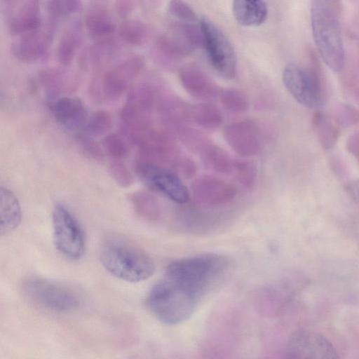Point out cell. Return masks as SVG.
Wrapping results in <instances>:
<instances>
[{
	"instance_id": "1",
	"label": "cell",
	"mask_w": 359,
	"mask_h": 359,
	"mask_svg": "<svg viewBox=\"0 0 359 359\" xmlns=\"http://www.w3.org/2000/svg\"><path fill=\"white\" fill-rule=\"evenodd\" d=\"M231 269L229 259L205 253L170 262L149 293L150 311L164 324L189 319L203 298L223 280Z\"/></svg>"
},
{
	"instance_id": "2",
	"label": "cell",
	"mask_w": 359,
	"mask_h": 359,
	"mask_svg": "<svg viewBox=\"0 0 359 359\" xmlns=\"http://www.w3.org/2000/svg\"><path fill=\"white\" fill-rule=\"evenodd\" d=\"M311 22L313 41L322 60L333 72H339L345 64V50L334 1L312 0Z\"/></svg>"
},
{
	"instance_id": "3",
	"label": "cell",
	"mask_w": 359,
	"mask_h": 359,
	"mask_svg": "<svg viewBox=\"0 0 359 359\" xmlns=\"http://www.w3.org/2000/svg\"><path fill=\"white\" fill-rule=\"evenodd\" d=\"M99 257L107 271L130 283L147 280L155 271L154 262L147 253L121 238L104 241L100 248Z\"/></svg>"
},
{
	"instance_id": "4",
	"label": "cell",
	"mask_w": 359,
	"mask_h": 359,
	"mask_svg": "<svg viewBox=\"0 0 359 359\" xmlns=\"http://www.w3.org/2000/svg\"><path fill=\"white\" fill-rule=\"evenodd\" d=\"M202 43L201 27L192 22H177L156 40L151 57L158 65L173 68L176 61L191 54Z\"/></svg>"
},
{
	"instance_id": "5",
	"label": "cell",
	"mask_w": 359,
	"mask_h": 359,
	"mask_svg": "<svg viewBox=\"0 0 359 359\" xmlns=\"http://www.w3.org/2000/svg\"><path fill=\"white\" fill-rule=\"evenodd\" d=\"M144 60L139 55L127 57L92 81L90 85L91 97L97 102H113L118 100L142 72Z\"/></svg>"
},
{
	"instance_id": "6",
	"label": "cell",
	"mask_w": 359,
	"mask_h": 359,
	"mask_svg": "<svg viewBox=\"0 0 359 359\" xmlns=\"http://www.w3.org/2000/svg\"><path fill=\"white\" fill-rule=\"evenodd\" d=\"M135 172L145 185L170 200L180 204L189 201L187 187L178 174L166 165L142 156L135 162Z\"/></svg>"
},
{
	"instance_id": "7",
	"label": "cell",
	"mask_w": 359,
	"mask_h": 359,
	"mask_svg": "<svg viewBox=\"0 0 359 359\" xmlns=\"http://www.w3.org/2000/svg\"><path fill=\"white\" fill-rule=\"evenodd\" d=\"M22 288L31 302L53 311H72L80 304V297L74 289L46 278H28L23 281Z\"/></svg>"
},
{
	"instance_id": "8",
	"label": "cell",
	"mask_w": 359,
	"mask_h": 359,
	"mask_svg": "<svg viewBox=\"0 0 359 359\" xmlns=\"http://www.w3.org/2000/svg\"><path fill=\"white\" fill-rule=\"evenodd\" d=\"M283 81L288 92L301 104L316 109L324 106L325 93L316 71L290 65L283 70Z\"/></svg>"
},
{
	"instance_id": "9",
	"label": "cell",
	"mask_w": 359,
	"mask_h": 359,
	"mask_svg": "<svg viewBox=\"0 0 359 359\" xmlns=\"http://www.w3.org/2000/svg\"><path fill=\"white\" fill-rule=\"evenodd\" d=\"M200 27L202 45L212 67L224 78H234L236 74V57L229 39L205 17L201 18Z\"/></svg>"
},
{
	"instance_id": "10",
	"label": "cell",
	"mask_w": 359,
	"mask_h": 359,
	"mask_svg": "<svg viewBox=\"0 0 359 359\" xmlns=\"http://www.w3.org/2000/svg\"><path fill=\"white\" fill-rule=\"evenodd\" d=\"M52 223L57 250L66 257L79 259L84 252L85 239L75 217L65 206L57 205L52 213Z\"/></svg>"
},
{
	"instance_id": "11",
	"label": "cell",
	"mask_w": 359,
	"mask_h": 359,
	"mask_svg": "<svg viewBox=\"0 0 359 359\" xmlns=\"http://www.w3.org/2000/svg\"><path fill=\"white\" fill-rule=\"evenodd\" d=\"M287 355L298 359H337L339 356L333 344L323 335L310 330H299L290 336Z\"/></svg>"
},
{
	"instance_id": "12",
	"label": "cell",
	"mask_w": 359,
	"mask_h": 359,
	"mask_svg": "<svg viewBox=\"0 0 359 359\" xmlns=\"http://www.w3.org/2000/svg\"><path fill=\"white\" fill-rule=\"evenodd\" d=\"M6 29L13 36L39 29L41 23L39 0H1Z\"/></svg>"
},
{
	"instance_id": "13",
	"label": "cell",
	"mask_w": 359,
	"mask_h": 359,
	"mask_svg": "<svg viewBox=\"0 0 359 359\" xmlns=\"http://www.w3.org/2000/svg\"><path fill=\"white\" fill-rule=\"evenodd\" d=\"M53 27L36 30L18 36L11 46L13 56L24 63H36L48 57L53 38Z\"/></svg>"
},
{
	"instance_id": "14",
	"label": "cell",
	"mask_w": 359,
	"mask_h": 359,
	"mask_svg": "<svg viewBox=\"0 0 359 359\" xmlns=\"http://www.w3.org/2000/svg\"><path fill=\"white\" fill-rule=\"evenodd\" d=\"M223 136L229 146L241 156H254L261 150V131L254 121L244 119L232 123L224 128Z\"/></svg>"
},
{
	"instance_id": "15",
	"label": "cell",
	"mask_w": 359,
	"mask_h": 359,
	"mask_svg": "<svg viewBox=\"0 0 359 359\" xmlns=\"http://www.w3.org/2000/svg\"><path fill=\"white\" fill-rule=\"evenodd\" d=\"M191 190L197 203L210 206L226 203L236 195L233 184L212 175L197 177L192 182Z\"/></svg>"
},
{
	"instance_id": "16",
	"label": "cell",
	"mask_w": 359,
	"mask_h": 359,
	"mask_svg": "<svg viewBox=\"0 0 359 359\" xmlns=\"http://www.w3.org/2000/svg\"><path fill=\"white\" fill-rule=\"evenodd\" d=\"M50 109L55 120L69 131L83 130L89 116L83 102L76 97L64 96L54 99Z\"/></svg>"
},
{
	"instance_id": "17",
	"label": "cell",
	"mask_w": 359,
	"mask_h": 359,
	"mask_svg": "<svg viewBox=\"0 0 359 359\" xmlns=\"http://www.w3.org/2000/svg\"><path fill=\"white\" fill-rule=\"evenodd\" d=\"M179 78L184 90L196 98L210 100L219 95L220 89L217 85L196 65L182 67L179 72Z\"/></svg>"
},
{
	"instance_id": "18",
	"label": "cell",
	"mask_w": 359,
	"mask_h": 359,
	"mask_svg": "<svg viewBox=\"0 0 359 359\" xmlns=\"http://www.w3.org/2000/svg\"><path fill=\"white\" fill-rule=\"evenodd\" d=\"M83 22L89 36L97 39L107 38L116 29L115 19L104 0H94L90 4Z\"/></svg>"
},
{
	"instance_id": "19",
	"label": "cell",
	"mask_w": 359,
	"mask_h": 359,
	"mask_svg": "<svg viewBox=\"0 0 359 359\" xmlns=\"http://www.w3.org/2000/svg\"><path fill=\"white\" fill-rule=\"evenodd\" d=\"M83 39L81 22L73 20L65 29L57 46V60L61 65L67 67L72 64L81 46Z\"/></svg>"
},
{
	"instance_id": "20",
	"label": "cell",
	"mask_w": 359,
	"mask_h": 359,
	"mask_svg": "<svg viewBox=\"0 0 359 359\" xmlns=\"http://www.w3.org/2000/svg\"><path fill=\"white\" fill-rule=\"evenodd\" d=\"M233 13L240 25L254 27L259 26L265 21L267 8L263 0H234Z\"/></svg>"
},
{
	"instance_id": "21",
	"label": "cell",
	"mask_w": 359,
	"mask_h": 359,
	"mask_svg": "<svg viewBox=\"0 0 359 359\" xmlns=\"http://www.w3.org/2000/svg\"><path fill=\"white\" fill-rule=\"evenodd\" d=\"M120 47L109 37L99 39L86 52L83 60L93 69H100L115 60L120 53Z\"/></svg>"
},
{
	"instance_id": "22",
	"label": "cell",
	"mask_w": 359,
	"mask_h": 359,
	"mask_svg": "<svg viewBox=\"0 0 359 359\" xmlns=\"http://www.w3.org/2000/svg\"><path fill=\"white\" fill-rule=\"evenodd\" d=\"M1 234L14 230L21 220V209L18 198L8 189H0Z\"/></svg>"
},
{
	"instance_id": "23",
	"label": "cell",
	"mask_w": 359,
	"mask_h": 359,
	"mask_svg": "<svg viewBox=\"0 0 359 359\" xmlns=\"http://www.w3.org/2000/svg\"><path fill=\"white\" fill-rule=\"evenodd\" d=\"M198 153L207 168L222 174L232 172L233 159L219 146L209 141Z\"/></svg>"
},
{
	"instance_id": "24",
	"label": "cell",
	"mask_w": 359,
	"mask_h": 359,
	"mask_svg": "<svg viewBox=\"0 0 359 359\" xmlns=\"http://www.w3.org/2000/svg\"><path fill=\"white\" fill-rule=\"evenodd\" d=\"M311 122L321 147L325 150L332 149L339 137L338 126L327 114L320 109L313 113Z\"/></svg>"
},
{
	"instance_id": "25",
	"label": "cell",
	"mask_w": 359,
	"mask_h": 359,
	"mask_svg": "<svg viewBox=\"0 0 359 359\" xmlns=\"http://www.w3.org/2000/svg\"><path fill=\"white\" fill-rule=\"evenodd\" d=\"M38 80L50 98H57L64 90L69 88L72 83L70 75L58 68L41 70L38 74Z\"/></svg>"
},
{
	"instance_id": "26",
	"label": "cell",
	"mask_w": 359,
	"mask_h": 359,
	"mask_svg": "<svg viewBox=\"0 0 359 359\" xmlns=\"http://www.w3.org/2000/svg\"><path fill=\"white\" fill-rule=\"evenodd\" d=\"M189 119L204 128L215 129L222 123L223 116L216 105L203 102L190 105Z\"/></svg>"
},
{
	"instance_id": "27",
	"label": "cell",
	"mask_w": 359,
	"mask_h": 359,
	"mask_svg": "<svg viewBox=\"0 0 359 359\" xmlns=\"http://www.w3.org/2000/svg\"><path fill=\"white\" fill-rule=\"evenodd\" d=\"M118 33L121 40L125 43L138 46L142 45L149 36L147 25L135 19H125L118 28Z\"/></svg>"
},
{
	"instance_id": "28",
	"label": "cell",
	"mask_w": 359,
	"mask_h": 359,
	"mask_svg": "<svg viewBox=\"0 0 359 359\" xmlns=\"http://www.w3.org/2000/svg\"><path fill=\"white\" fill-rule=\"evenodd\" d=\"M131 203L137 214L142 217L155 220L161 214L160 205L156 197L145 191H137L130 196Z\"/></svg>"
},
{
	"instance_id": "29",
	"label": "cell",
	"mask_w": 359,
	"mask_h": 359,
	"mask_svg": "<svg viewBox=\"0 0 359 359\" xmlns=\"http://www.w3.org/2000/svg\"><path fill=\"white\" fill-rule=\"evenodd\" d=\"M111 125V114L105 110H97L88 116L83 131L87 135L97 137L105 135Z\"/></svg>"
},
{
	"instance_id": "30",
	"label": "cell",
	"mask_w": 359,
	"mask_h": 359,
	"mask_svg": "<svg viewBox=\"0 0 359 359\" xmlns=\"http://www.w3.org/2000/svg\"><path fill=\"white\" fill-rule=\"evenodd\" d=\"M219 99L223 107L233 112H243L249 107L248 100L241 90L234 88L220 89Z\"/></svg>"
},
{
	"instance_id": "31",
	"label": "cell",
	"mask_w": 359,
	"mask_h": 359,
	"mask_svg": "<svg viewBox=\"0 0 359 359\" xmlns=\"http://www.w3.org/2000/svg\"><path fill=\"white\" fill-rule=\"evenodd\" d=\"M129 140L125 136L117 133H110L102 140L104 151L112 159L122 160L130 153Z\"/></svg>"
},
{
	"instance_id": "32",
	"label": "cell",
	"mask_w": 359,
	"mask_h": 359,
	"mask_svg": "<svg viewBox=\"0 0 359 359\" xmlns=\"http://www.w3.org/2000/svg\"><path fill=\"white\" fill-rule=\"evenodd\" d=\"M46 10L50 16L57 19L81 12L83 2L81 0H47Z\"/></svg>"
},
{
	"instance_id": "33",
	"label": "cell",
	"mask_w": 359,
	"mask_h": 359,
	"mask_svg": "<svg viewBox=\"0 0 359 359\" xmlns=\"http://www.w3.org/2000/svg\"><path fill=\"white\" fill-rule=\"evenodd\" d=\"M232 173L236 180L245 187L250 188L255 183L257 168L255 165L250 161L233 159Z\"/></svg>"
},
{
	"instance_id": "34",
	"label": "cell",
	"mask_w": 359,
	"mask_h": 359,
	"mask_svg": "<svg viewBox=\"0 0 359 359\" xmlns=\"http://www.w3.org/2000/svg\"><path fill=\"white\" fill-rule=\"evenodd\" d=\"M109 172L114 182L121 187H128L134 182V176L121 160L111 159Z\"/></svg>"
},
{
	"instance_id": "35",
	"label": "cell",
	"mask_w": 359,
	"mask_h": 359,
	"mask_svg": "<svg viewBox=\"0 0 359 359\" xmlns=\"http://www.w3.org/2000/svg\"><path fill=\"white\" fill-rule=\"evenodd\" d=\"M77 141L81 149L88 158L96 161H102L104 159V149L95 140L94 137L81 133L77 135Z\"/></svg>"
},
{
	"instance_id": "36",
	"label": "cell",
	"mask_w": 359,
	"mask_h": 359,
	"mask_svg": "<svg viewBox=\"0 0 359 359\" xmlns=\"http://www.w3.org/2000/svg\"><path fill=\"white\" fill-rule=\"evenodd\" d=\"M168 10L172 16L181 22H194L197 20L194 10L182 0H170Z\"/></svg>"
},
{
	"instance_id": "37",
	"label": "cell",
	"mask_w": 359,
	"mask_h": 359,
	"mask_svg": "<svg viewBox=\"0 0 359 359\" xmlns=\"http://www.w3.org/2000/svg\"><path fill=\"white\" fill-rule=\"evenodd\" d=\"M336 120L339 124L346 126L359 123V110L350 105L342 104L336 110Z\"/></svg>"
},
{
	"instance_id": "38",
	"label": "cell",
	"mask_w": 359,
	"mask_h": 359,
	"mask_svg": "<svg viewBox=\"0 0 359 359\" xmlns=\"http://www.w3.org/2000/svg\"><path fill=\"white\" fill-rule=\"evenodd\" d=\"M135 9L134 0H115L114 11L121 18L128 19Z\"/></svg>"
}]
</instances>
